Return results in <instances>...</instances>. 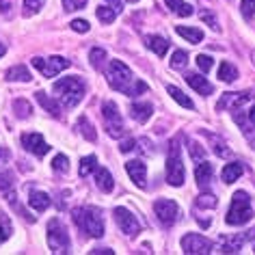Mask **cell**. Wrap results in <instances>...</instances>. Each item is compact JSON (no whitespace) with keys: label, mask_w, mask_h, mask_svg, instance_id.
Instances as JSON below:
<instances>
[{"label":"cell","mask_w":255,"mask_h":255,"mask_svg":"<svg viewBox=\"0 0 255 255\" xmlns=\"http://www.w3.org/2000/svg\"><path fill=\"white\" fill-rule=\"evenodd\" d=\"M54 93L59 95L61 104L65 108H74L85 95V82L76 76H69V78H61L54 82Z\"/></svg>","instance_id":"1"},{"label":"cell","mask_w":255,"mask_h":255,"mask_svg":"<svg viewBox=\"0 0 255 255\" xmlns=\"http://www.w3.org/2000/svg\"><path fill=\"white\" fill-rule=\"evenodd\" d=\"M72 216H74V223L85 234L93 236V238H102L104 236V221H102V214L98 208H76Z\"/></svg>","instance_id":"2"},{"label":"cell","mask_w":255,"mask_h":255,"mask_svg":"<svg viewBox=\"0 0 255 255\" xmlns=\"http://www.w3.org/2000/svg\"><path fill=\"white\" fill-rule=\"evenodd\" d=\"M253 216V208H251V199L245 190H238L234 193L232 197V206H229V212L225 216V223L227 225H245V223L251 221Z\"/></svg>","instance_id":"3"},{"label":"cell","mask_w":255,"mask_h":255,"mask_svg":"<svg viewBox=\"0 0 255 255\" xmlns=\"http://www.w3.org/2000/svg\"><path fill=\"white\" fill-rule=\"evenodd\" d=\"M106 80L108 85L117 91H124L130 95L132 85H134V76H132V69L126 65L124 61H111L106 69Z\"/></svg>","instance_id":"4"},{"label":"cell","mask_w":255,"mask_h":255,"mask_svg":"<svg viewBox=\"0 0 255 255\" xmlns=\"http://www.w3.org/2000/svg\"><path fill=\"white\" fill-rule=\"evenodd\" d=\"M184 164H182V156H180V143L171 141L169 145V156H167V184L171 186H182L184 184Z\"/></svg>","instance_id":"5"},{"label":"cell","mask_w":255,"mask_h":255,"mask_svg":"<svg viewBox=\"0 0 255 255\" xmlns=\"http://www.w3.org/2000/svg\"><path fill=\"white\" fill-rule=\"evenodd\" d=\"M48 247L52 253H69V234L59 219L48 223Z\"/></svg>","instance_id":"6"},{"label":"cell","mask_w":255,"mask_h":255,"mask_svg":"<svg viewBox=\"0 0 255 255\" xmlns=\"http://www.w3.org/2000/svg\"><path fill=\"white\" fill-rule=\"evenodd\" d=\"M102 115H104V124H106V130L108 134L113 138H121L126 132L124 128V117H121L117 104H115L113 100H106L104 104H102Z\"/></svg>","instance_id":"7"},{"label":"cell","mask_w":255,"mask_h":255,"mask_svg":"<svg viewBox=\"0 0 255 255\" xmlns=\"http://www.w3.org/2000/svg\"><path fill=\"white\" fill-rule=\"evenodd\" d=\"M33 67L43 76V78H54L56 74H61L63 69L69 67V61L63 59V56H50V59H39V56H35Z\"/></svg>","instance_id":"8"},{"label":"cell","mask_w":255,"mask_h":255,"mask_svg":"<svg viewBox=\"0 0 255 255\" xmlns=\"http://www.w3.org/2000/svg\"><path fill=\"white\" fill-rule=\"evenodd\" d=\"M234 119H236V124L242 128V134L247 136L251 147L255 149V104L249 108V111H245V108L234 111Z\"/></svg>","instance_id":"9"},{"label":"cell","mask_w":255,"mask_h":255,"mask_svg":"<svg viewBox=\"0 0 255 255\" xmlns=\"http://www.w3.org/2000/svg\"><path fill=\"white\" fill-rule=\"evenodd\" d=\"M212 247H214L212 242L199 234H186L182 238V249L188 255H208L212 253Z\"/></svg>","instance_id":"10"},{"label":"cell","mask_w":255,"mask_h":255,"mask_svg":"<svg viewBox=\"0 0 255 255\" xmlns=\"http://www.w3.org/2000/svg\"><path fill=\"white\" fill-rule=\"evenodd\" d=\"M115 221H117V225L119 229L124 232L126 236H130V238H134V236L141 232V223H138V219L134 214L130 212V210H126V208H115Z\"/></svg>","instance_id":"11"},{"label":"cell","mask_w":255,"mask_h":255,"mask_svg":"<svg viewBox=\"0 0 255 255\" xmlns=\"http://www.w3.org/2000/svg\"><path fill=\"white\" fill-rule=\"evenodd\" d=\"M154 212H156L158 221H160L162 225L171 227L177 221V216H180V206L171 199H158L154 203Z\"/></svg>","instance_id":"12"},{"label":"cell","mask_w":255,"mask_h":255,"mask_svg":"<svg viewBox=\"0 0 255 255\" xmlns=\"http://www.w3.org/2000/svg\"><path fill=\"white\" fill-rule=\"evenodd\" d=\"M22 145H24V149L30 151V154H35L37 158L46 156L50 151V145L43 141V136L39 132H26V134H22Z\"/></svg>","instance_id":"13"},{"label":"cell","mask_w":255,"mask_h":255,"mask_svg":"<svg viewBox=\"0 0 255 255\" xmlns=\"http://www.w3.org/2000/svg\"><path fill=\"white\" fill-rule=\"evenodd\" d=\"M249 102H251V95L249 93H223V98L219 102V111H238V108H245Z\"/></svg>","instance_id":"14"},{"label":"cell","mask_w":255,"mask_h":255,"mask_svg":"<svg viewBox=\"0 0 255 255\" xmlns=\"http://www.w3.org/2000/svg\"><path fill=\"white\" fill-rule=\"evenodd\" d=\"M126 171H128V175L132 177V182H134L138 188L147 186V167H145L143 160H130V162H126Z\"/></svg>","instance_id":"15"},{"label":"cell","mask_w":255,"mask_h":255,"mask_svg":"<svg viewBox=\"0 0 255 255\" xmlns=\"http://www.w3.org/2000/svg\"><path fill=\"white\" fill-rule=\"evenodd\" d=\"M212 177H214L212 164L201 160L199 164H197V169H195V180H197V184H199V188H208L210 184H212Z\"/></svg>","instance_id":"16"},{"label":"cell","mask_w":255,"mask_h":255,"mask_svg":"<svg viewBox=\"0 0 255 255\" xmlns=\"http://www.w3.org/2000/svg\"><path fill=\"white\" fill-rule=\"evenodd\" d=\"M50 203H52V199L43 193V190H35V188H30L28 190V206L37 210V212H43V210H48L50 208Z\"/></svg>","instance_id":"17"},{"label":"cell","mask_w":255,"mask_h":255,"mask_svg":"<svg viewBox=\"0 0 255 255\" xmlns=\"http://www.w3.org/2000/svg\"><path fill=\"white\" fill-rule=\"evenodd\" d=\"M130 113H132V119L134 121L145 124V121H149L151 113H154V106H151L149 102H134V104L130 106Z\"/></svg>","instance_id":"18"},{"label":"cell","mask_w":255,"mask_h":255,"mask_svg":"<svg viewBox=\"0 0 255 255\" xmlns=\"http://www.w3.org/2000/svg\"><path fill=\"white\" fill-rule=\"evenodd\" d=\"M186 82H188V87H193L199 95H210V93L214 91L212 85L208 82V78H203V76H199V74H188L186 76Z\"/></svg>","instance_id":"19"},{"label":"cell","mask_w":255,"mask_h":255,"mask_svg":"<svg viewBox=\"0 0 255 255\" xmlns=\"http://www.w3.org/2000/svg\"><path fill=\"white\" fill-rule=\"evenodd\" d=\"M145 46H147L154 54L164 56L167 54V50H169V41L164 39V37H160V35H147L145 37Z\"/></svg>","instance_id":"20"},{"label":"cell","mask_w":255,"mask_h":255,"mask_svg":"<svg viewBox=\"0 0 255 255\" xmlns=\"http://www.w3.org/2000/svg\"><path fill=\"white\" fill-rule=\"evenodd\" d=\"M242 173H245V164H242V162H229V164L223 167L221 177H223V182H225V184H234Z\"/></svg>","instance_id":"21"},{"label":"cell","mask_w":255,"mask_h":255,"mask_svg":"<svg viewBox=\"0 0 255 255\" xmlns=\"http://www.w3.org/2000/svg\"><path fill=\"white\" fill-rule=\"evenodd\" d=\"M95 184H98V188L102 190V193H111V190L115 188V182H113L111 171L104 169V167L95 169Z\"/></svg>","instance_id":"22"},{"label":"cell","mask_w":255,"mask_h":255,"mask_svg":"<svg viewBox=\"0 0 255 255\" xmlns=\"http://www.w3.org/2000/svg\"><path fill=\"white\" fill-rule=\"evenodd\" d=\"M245 240H247V236H227L221 242V253H240Z\"/></svg>","instance_id":"23"},{"label":"cell","mask_w":255,"mask_h":255,"mask_svg":"<svg viewBox=\"0 0 255 255\" xmlns=\"http://www.w3.org/2000/svg\"><path fill=\"white\" fill-rule=\"evenodd\" d=\"M164 4L173 11L175 15H182V17H188V15H193V4H188V2H184V0H164Z\"/></svg>","instance_id":"24"},{"label":"cell","mask_w":255,"mask_h":255,"mask_svg":"<svg viewBox=\"0 0 255 255\" xmlns=\"http://www.w3.org/2000/svg\"><path fill=\"white\" fill-rule=\"evenodd\" d=\"M175 33L180 35V37H184L186 41H190V43H201L203 41V33L199 28H190V26H175Z\"/></svg>","instance_id":"25"},{"label":"cell","mask_w":255,"mask_h":255,"mask_svg":"<svg viewBox=\"0 0 255 255\" xmlns=\"http://www.w3.org/2000/svg\"><path fill=\"white\" fill-rule=\"evenodd\" d=\"M4 78L11 80V82H17V80H22V82H28L30 80V72L24 65H15V67H11L7 69V74H4Z\"/></svg>","instance_id":"26"},{"label":"cell","mask_w":255,"mask_h":255,"mask_svg":"<svg viewBox=\"0 0 255 255\" xmlns=\"http://www.w3.org/2000/svg\"><path fill=\"white\" fill-rule=\"evenodd\" d=\"M167 91H169V95H171V98H173L180 106H184V108H195L193 100H190L188 95L182 91V89H177V87H173V85H169V87H167Z\"/></svg>","instance_id":"27"},{"label":"cell","mask_w":255,"mask_h":255,"mask_svg":"<svg viewBox=\"0 0 255 255\" xmlns=\"http://www.w3.org/2000/svg\"><path fill=\"white\" fill-rule=\"evenodd\" d=\"M35 95H37V102H39V104H41L43 108H46V111H48L50 115H52V117H59V115H61V113H59V104H56L54 100H50L43 91H37Z\"/></svg>","instance_id":"28"},{"label":"cell","mask_w":255,"mask_h":255,"mask_svg":"<svg viewBox=\"0 0 255 255\" xmlns=\"http://www.w3.org/2000/svg\"><path fill=\"white\" fill-rule=\"evenodd\" d=\"M76 128L80 130V134L87 138V141H95L98 138V134H95V128L91 126V121H89L87 117H80L78 124H76Z\"/></svg>","instance_id":"29"},{"label":"cell","mask_w":255,"mask_h":255,"mask_svg":"<svg viewBox=\"0 0 255 255\" xmlns=\"http://www.w3.org/2000/svg\"><path fill=\"white\" fill-rule=\"evenodd\" d=\"M236 78H238V69H236L232 63H223V65L219 67V80L223 82H234Z\"/></svg>","instance_id":"30"},{"label":"cell","mask_w":255,"mask_h":255,"mask_svg":"<svg viewBox=\"0 0 255 255\" xmlns=\"http://www.w3.org/2000/svg\"><path fill=\"white\" fill-rule=\"evenodd\" d=\"M95 13H98V17H100V22H104V24H111V22H115V17H117V9L113 7H104V4H102V7H98V11H95Z\"/></svg>","instance_id":"31"},{"label":"cell","mask_w":255,"mask_h":255,"mask_svg":"<svg viewBox=\"0 0 255 255\" xmlns=\"http://www.w3.org/2000/svg\"><path fill=\"white\" fill-rule=\"evenodd\" d=\"M98 169V158L95 156H87V158H82L80 160V177H87L89 173H93V171Z\"/></svg>","instance_id":"32"},{"label":"cell","mask_w":255,"mask_h":255,"mask_svg":"<svg viewBox=\"0 0 255 255\" xmlns=\"http://www.w3.org/2000/svg\"><path fill=\"white\" fill-rule=\"evenodd\" d=\"M208 138H210V141H212V145H214V151H216V156H221V158H227L229 154H232V149L227 147V143L223 141V138L214 136V134H208Z\"/></svg>","instance_id":"33"},{"label":"cell","mask_w":255,"mask_h":255,"mask_svg":"<svg viewBox=\"0 0 255 255\" xmlns=\"http://www.w3.org/2000/svg\"><path fill=\"white\" fill-rule=\"evenodd\" d=\"M216 203H219V201H216L214 195H199V197H197V201H195V206L199 210H214Z\"/></svg>","instance_id":"34"},{"label":"cell","mask_w":255,"mask_h":255,"mask_svg":"<svg viewBox=\"0 0 255 255\" xmlns=\"http://www.w3.org/2000/svg\"><path fill=\"white\" fill-rule=\"evenodd\" d=\"M13 111H15L17 117L26 119V117H30V113H33V106H30L26 100H15L13 102Z\"/></svg>","instance_id":"35"},{"label":"cell","mask_w":255,"mask_h":255,"mask_svg":"<svg viewBox=\"0 0 255 255\" xmlns=\"http://www.w3.org/2000/svg\"><path fill=\"white\" fill-rule=\"evenodd\" d=\"M11 232H13V227H11V221H9V216L0 214V245L9 240Z\"/></svg>","instance_id":"36"},{"label":"cell","mask_w":255,"mask_h":255,"mask_svg":"<svg viewBox=\"0 0 255 255\" xmlns=\"http://www.w3.org/2000/svg\"><path fill=\"white\" fill-rule=\"evenodd\" d=\"M89 61H91L93 67H102L106 61V50L102 48H91V52H89Z\"/></svg>","instance_id":"37"},{"label":"cell","mask_w":255,"mask_h":255,"mask_svg":"<svg viewBox=\"0 0 255 255\" xmlns=\"http://www.w3.org/2000/svg\"><path fill=\"white\" fill-rule=\"evenodd\" d=\"M188 63V54L184 52V50H175L173 56H171V67L173 69H184Z\"/></svg>","instance_id":"38"},{"label":"cell","mask_w":255,"mask_h":255,"mask_svg":"<svg viewBox=\"0 0 255 255\" xmlns=\"http://www.w3.org/2000/svg\"><path fill=\"white\" fill-rule=\"evenodd\" d=\"M13 182H15V177L9 169L0 171V190H2V193H7V190L13 188Z\"/></svg>","instance_id":"39"},{"label":"cell","mask_w":255,"mask_h":255,"mask_svg":"<svg viewBox=\"0 0 255 255\" xmlns=\"http://www.w3.org/2000/svg\"><path fill=\"white\" fill-rule=\"evenodd\" d=\"M52 169L54 171H59V173H67L69 171V160H67V156H54V160H52Z\"/></svg>","instance_id":"40"},{"label":"cell","mask_w":255,"mask_h":255,"mask_svg":"<svg viewBox=\"0 0 255 255\" xmlns=\"http://www.w3.org/2000/svg\"><path fill=\"white\" fill-rule=\"evenodd\" d=\"M43 7V0H24V15H33Z\"/></svg>","instance_id":"41"},{"label":"cell","mask_w":255,"mask_h":255,"mask_svg":"<svg viewBox=\"0 0 255 255\" xmlns=\"http://www.w3.org/2000/svg\"><path fill=\"white\" fill-rule=\"evenodd\" d=\"M197 65H199L201 72H210L212 65H214V59H212V56H208V54H199V56H197Z\"/></svg>","instance_id":"42"},{"label":"cell","mask_w":255,"mask_h":255,"mask_svg":"<svg viewBox=\"0 0 255 255\" xmlns=\"http://www.w3.org/2000/svg\"><path fill=\"white\" fill-rule=\"evenodd\" d=\"M67 11H78V9H85L87 7V0H63Z\"/></svg>","instance_id":"43"},{"label":"cell","mask_w":255,"mask_h":255,"mask_svg":"<svg viewBox=\"0 0 255 255\" xmlns=\"http://www.w3.org/2000/svg\"><path fill=\"white\" fill-rule=\"evenodd\" d=\"M240 7H242V15H245V17H251V15L255 13V0H242Z\"/></svg>","instance_id":"44"},{"label":"cell","mask_w":255,"mask_h":255,"mask_svg":"<svg viewBox=\"0 0 255 255\" xmlns=\"http://www.w3.org/2000/svg\"><path fill=\"white\" fill-rule=\"evenodd\" d=\"M188 147H190V156H193L197 162H201L203 160V147H201V145L199 143H190Z\"/></svg>","instance_id":"45"},{"label":"cell","mask_w":255,"mask_h":255,"mask_svg":"<svg viewBox=\"0 0 255 255\" xmlns=\"http://www.w3.org/2000/svg\"><path fill=\"white\" fill-rule=\"evenodd\" d=\"M72 28L76 30V33H87V30L91 28V26H89L87 20H74V22H72Z\"/></svg>","instance_id":"46"},{"label":"cell","mask_w":255,"mask_h":255,"mask_svg":"<svg viewBox=\"0 0 255 255\" xmlns=\"http://www.w3.org/2000/svg\"><path fill=\"white\" fill-rule=\"evenodd\" d=\"M201 17H203V22H208V24H212V28L219 33L221 30V26H219V22H216V17L212 15V13H201Z\"/></svg>","instance_id":"47"},{"label":"cell","mask_w":255,"mask_h":255,"mask_svg":"<svg viewBox=\"0 0 255 255\" xmlns=\"http://www.w3.org/2000/svg\"><path fill=\"white\" fill-rule=\"evenodd\" d=\"M121 151H124V154H128V151H132L134 149V138H126L124 143H121V147H119Z\"/></svg>","instance_id":"48"},{"label":"cell","mask_w":255,"mask_h":255,"mask_svg":"<svg viewBox=\"0 0 255 255\" xmlns=\"http://www.w3.org/2000/svg\"><path fill=\"white\" fill-rule=\"evenodd\" d=\"M106 2H111V4H113V7H115V9H117V13H119V11H121V9H124V0H106Z\"/></svg>","instance_id":"49"},{"label":"cell","mask_w":255,"mask_h":255,"mask_svg":"<svg viewBox=\"0 0 255 255\" xmlns=\"http://www.w3.org/2000/svg\"><path fill=\"white\" fill-rule=\"evenodd\" d=\"M93 255H113V251H111V249H95V251H91Z\"/></svg>","instance_id":"50"},{"label":"cell","mask_w":255,"mask_h":255,"mask_svg":"<svg viewBox=\"0 0 255 255\" xmlns=\"http://www.w3.org/2000/svg\"><path fill=\"white\" fill-rule=\"evenodd\" d=\"M2 160H9V151L4 147H0V162H2Z\"/></svg>","instance_id":"51"},{"label":"cell","mask_w":255,"mask_h":255,"mask_svg":"<svg viewBox=\"0 0 255 255\" xmlns=\"http://www.w3.org/2000/svg\"><path fill=\"white\" fill-rule=\"evenodd\" d=\"M4 52H7V46H4V43H0V56H2Z\"/></svg>","instance_id":"52"},{"label":"cell","mask_w":255,"mask_h":255,"mask_svg":"<svg viewBox=\"0 0 255 255\" xmlns=\"http://www.w3.org/2000/svg\"><path fill=\"white\" fill-rule=\"evenodd\" d=\"M128 2H138V0H128Z\"/></svg>","instance_id":"53"}]
</instances>
